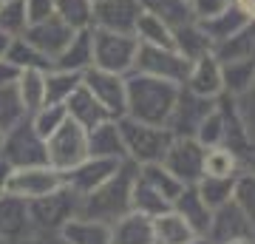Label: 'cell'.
I'll return each mask as SVG.
<instances>
[{"label": "cell", "mask_w": 255, "mask_h": 244, "mask_svg": "<svg viewBox=\"0 0 255 244\" xmlns=\"http://www.w3.org/2000/svg\"><path fill=\"white\" fill-rule=\"evenodd\" d=\"M20 244H40L37 239H26V242H20Z\"/></svg>", "instance_id": "55"}, {"label": "cell", "mask_w": 255, "mask_h": 244, "mask_svg": "<svg viewBox=\"0 0 255 244\" xmlns=\"http://www.w3.org/2000/svg\"><path fill=\"white\" fill-rule=\"evenodd\" d=\"M9 43H11V37L6 34V31H0V60L6 57V51H9Z\"/></svg>", "instance_id": "50"}, {"label": "cell", "mask_w": 255, "mask_h": 244, "mask_svg": "<svg viewBox=\"0 0 255 244\" xmlns=\"http://www.w3.org/2000/svg\"><path fill=\"white\" fill-rule=\"evenodd\" d=\"M184 244H210V242L204 239V236H193L190 242H184Z\"/></svg>", "instance_id": "53"}, {"label": "cell", "mask_w": 255, "mask_h": 244, "mask_svg": "<svg viewBox=\"0 0 255 244\" xmlns=\"http://www.w3.org/2000/svg\"><path fill=\"white\" fill-rule=\"evenodd\" d=\"M233 202L238 205V210L244 213L255 227V173L241 171L236 176V188H233Z\"/></svg>", "instance_id": "40"}, {"label": "cell", "mask_w": 255, "mask_h": 244, "mask_svg": "<svg viewBox=\"0 0 255 244\" xmlns=\"http://www.w3.org/2000/svg\"><path fill=\"white\" fill-rule=\"evenodd\" d=\"M122 162H117V159H102V156H85L80 165H74L71 171L63 173V185L71 193H77V196H85V193H91V190H97L102 185V182H108L114 173H117V168Z\"/></svg>", "instance_id": "13"}, {"label": "cell", "mask_w": 255, "mask_h": 244, "mask_svg": "<svg viewBox=\"0 0 255 244\" xmlns=\"http://www.w3.org/2000/svg\"><path fill=\"white\" fill-rule=\"evenodd\" d=\"M28 122H31V128L37 131V136L48 139V136L65 122V108L63 105H48L46 102V105H40V108L28 117Z\"/></svg>", "instance_id": "41"}, {"label": "cell", "mask_w": 255, "mask_h": 244, "mask_svg": "<svg viewBox=\"0 0 255 244\" xmlns=\"http://www.w3.org/2000/svg\"><path fill=\"white\" fill-rule=\"evenodd\" d=\"M139 43H147V45H162V48H173V28L162 23L159 17L142 11L136 20V28H133Z\"/></svg>", "instance_id": "35"}, {"label": "cell", "mask_w": 255, "mask_h": 244, "mask_svg": "<svg viewBox=\"0 0 255 244\" xmlns=\"http://www.w3.org/2000/svg\"><path fill=\"white\" fill-rule=\"evenodd\" d=\"M63 108H65V117L74 119V122H77L80 128H85V131H91V128H97L100 122L111 119L108 111L102 108L100 100H97V97H94L82 82L71 91V97L63 102Z\"/></svg>", "instance_id": "19"}, {"label": "cell", "mask_w": 255, "mask_h": 244, "mask_svg": "<svg viewBox=\"0 0 255 244\" xmlns=\"http://www.w3.org/2000/svg\"><path fill=\"white\" fill-rule=\"evenodd\" d=\"M17 74H20L17 68L3 57V60H0V88H3V85H11V82L17 80Z\"/></svg>", "instance_id": "47"}, {"label": "cell", "mask_w": 255, "mask_h": 244, "mask_svg": "<svg viewBox=\"0 0 255 244\" xmlns=\"http://www.w3.org/2000/svg\"><path fill=\"white\" fill-rule=\"evenodd\" d=\"M88 156L125 162V145H122V134H119L117 119H105V122H100L97 128L88 131Z\"/></svg>", "instance_id": "20"}, {"label": "cell", "mask_w": 255, "mask_h": 244, "mask_svg": "<svg viewBox=\"0 0 255 244\" xmlns=\"http://www.w3.org/2000/svg\"><path fill=\"white\" fill-rule=\"evenodd\" d=\"M94 65V51H91V28L85 31H77L71 37V43L65 45L63 51L54 57L51 68H63V71H74L82 74Z\"/></svg>", "instance_id": "22"}, {"label": "cell", "mask_w": 255, "mask_h": 244, "mask_svg": "<svg viewBox=\"0 0 255 244\" xmlns=\"http://www.w3.org/2000/svg\"><path fill=\"white\" fill-rule=\"evenodd\" d=\"M139 40L136 34H122V31H108V28L91 26V51H94V68L111 74H130L133 60H136Z\"/></svg>", "instance_id": "5"}, {"label": "cell", "mask_w": 255, "mask_h": 244, "mask_svg": "<svg viewBox=\"0 0 255 244\" xmlns=\"http://www.w3.org/2000/svg\"><path fill=\"white\" fill-rule=\"evenodd\" d=\"M236 111H238L241 125H244V131H247L250 148H253V154H255V82H253L250 91H244L241 97H236ZM247 159H250V156H247Z\"/></svg>", "instance_id": "44"}, {"label": "cell", "mask_w": 255, "mask_h": 244, "mask_svg": "<svg viewBox=\"0 0 255 244\" xmlns=\"http://www.w3.org/2000/svg\"><path fill=\"white\" fill-rule=\"evenodd\" d=\"M117 125L122 134V145H125V159L133 162L136 168L162 162L164 151L173 142V134L164 125H147V122H136L130 117H119Z\"/></svg>", "instance_id": "3"}, {"label": "cell", "mask_w": 255, "mask_h": 244, "mask_svg": "<svg viewBox=\"0 0 255 244\" xmlns=\"http://www.w3.org/2000/svg\"><path fill=\"white\" fill-rule=\"evenodd\" d=\"M6 60H9L14 68H40V71H48L51 68V60L46 54H40L31 43H26L23 37H11L9 51H6Z\"/></svg>", "instance_id": "37"}, {"label": "cell", "mask_w": 255, "mask_h": 244, "mask_svg": "<svg viewBox=\"0 0 255 244\" xmlns=\"http://www.w3.org/2000/svg\"><path fill=\"white\" fill-rule=\"evenodd\" d=\"M204 239H207L210 244H227V242H238V239L255 242V227H253V222L238 210L236 202H227V205H221V208L213 210Z\"/></svg>", "instance_id": "11"}, {"label": "cell", "mask_w": 255, "mask_h": 244, "mask_svg": "<svg viewBox=\"0 0 255 244\" xmlns=\"http://www.w3.org/2000/svg\"><path fill=\"white\" fill-rule=\"evenodd\" d=\"M179 91H182V85L150 77V74H125V117L167 128V119L179 100Z\"/></svg>", "instance_id": "1"}, {"label": "cell", "mask_w": 255, "mask_h": 244, "mask_svg": "<svg viewBox=\"0 0 255 244\" xmlns=\"http://www.w3.org/2000/svg\"><path fill=\"white\" fill-rule=\"evenodd\" d=\"M204 151L207 148L199 145L193 136H173L170 148L162 156V165L182 185H196L204 176Z\"/></svg>", "instance_id": "9"}, {"label": "cell", "mask_w": 255, "mask_h": 244, "mask_svg": "<svg viewBox=\"0 0 255 244\" xmlns=\"http://www.w3.org/2000/svg\"><path fill=\"white\" fill-rule=\"evenodd\" d=\"M139 6H142V11L159 17L170 28H179L193 20V11H190L187 0H139Z\"/></svg>", "instance_id": "30"}, {"label": "cell", "mask_w": 255, "mask_h": 244, "mask_svg": "<svg viewBox=\"0 0 255 244\" xmlns=\"http://www.w3.org/2000/svg\"><path fill=\"white\" fill-rule=\"evenodd\" d=\"M255 82V60H230L221 63V85L227 97H241Z\"/></svg>", "instance_id": "28"}, {"label": "cell", "mask_w": 255, "mask_h": 244, "mask_svg": "<svg viewBox=\"0 0 255 244\" xmlns=\"http://www.w3.org/2000/svg\"><path fill=\"white\" fill-rule=\"evenodd\" d=\"M111 244H156L153 242V225L147 216L125 213L111 225Z\"/></svg>", "instance_id": "23"}, {"label": "cell", "mask_w": 255, "mask_h": 244, "mask_svg": "<svg viewBox=\"0 0 255 244\" xmlns=\"http://www.w3.org/2000/svg\"><path fill=\"white\" fill-rule=\"evenodd\" d=\"M136 171H139L136 165L125 159L108 182H102L97 190L80 196L77 216L94 219V222H102V225H114L117 219L130 213V190H133Z\"/></svg>", "instance_id": "2"}, {"label": "cell", "mask_w": 255, "mask_h": 244, "mask_svg": "<svg viewBox=\"0 0 255 244\" xmlns=\"http://www.w3.org/2000/svg\"><path fill=\"white\" fill-rule=\"evenodd\" d=\"M130 210L139 213V216H147V219H156L159 213L170 210V202H164L159 193H156L147 182L139 179V171H136V179H133V190H130Z\"/></svg>", "instance_id": "32"}, {"label": "cell", "mask_w": 255, "mask_h": 244, "mask_svg": "<svg viewBox=\"0 0 255 244\" xmlns=\"http://www.w3.org/2000/svg\"><path fill=\"white\" fill-rule=\"evenodd\" d=\"M0 142H3V131H0Z\"/></svg>", "instance_id": "56"}, {"label": "cell", "mask_w": 255, "mask_h": 244, "mask_svg": "<svg viewBox=\"0 0 255 244\" xmlns=\"http://www.w3.org/2000/svg\"><path fill=\"white\" fill-rule=\"evenodd\" d=\"M227 244H255V242H250V239H238V242H227Z\"/></svg>", "instance_id": "54"}, {"label": "cell", "mask_w": 255, "mask_h": 244, "mask_svg": "<svg viewBox=\"0 0 255 244\" xmlns=\"http://www.w3.org/2000/svg\"><path fill=\"white\" fill-rule=\"evenodd\" d=\"M150 225H153V242L156 244H184L196 236L190 227H187V222H184L173 208L159 213L156 219H150Z\"/></svg>", "instance_id": "27"}, {"label": "cell", "mask_w": 255, "mask_h": 244, "mask_svg": "<svg viewBox=\"0 0 255 244\" xmlns=\"http://www.w3.org/2000/svg\"><path fill=\"white\" fill-rule=\"evenodd\" d=\"M60 188H63V173L54 171L51 165H34V168H14L9 173L6 193L17 196L23 202H34Z\"/></svg>", "instance_id": "10"}, {"label": "cell", "mask_w": 255, "mask_h": 244, "mask_svg": "<svg viewBox=\"0 0 255 244\" xmlns=\"http://www.w3.org/2000/svg\"><path fill=\"white\" fill-rule=\"evenodd\" d=\"M9 173H11V168L3 159H0V196H6V185H9Z\"/></svg>", "instance_id": "49"}, {"label": "cell", "mask_w": 255, "mask_h": 244, "mask_svg": "<svg viewBox=\"0 0 255 244\" xmlns=\"http://www.w3.org/2000/svg\"><path fill=\"white\" fill-rule=\"evenodd\" d=\"M199 23V28L204 31V37H207L213 45H219L221 40H227V37H233L236 31H241V28L250 23V20L241 14V11L236 9V6H230V9H224L221 14H213V17H204V20H196Z\"/></svg>", "instance_id": "26"}, {"label": "cell", "mask_w": 255, "mask_h": 244, "mask_svg": "<svg viewBox=\"0 0 255 244\" xmlns=\"http://www.w3.org/2000/svg\"><path fill=\"white\" fill-rule=\"evenodd\" d=\"M23 9H26V20L31 26V23L48 20L54 14V0H23Z\"/></svg>", "instance_id": "46"}, {"label": "cell", "mask_w": 255, "mask_h": 244, "mask_svg": "<svg viewBox=\"0 0 255 244\" xmlns=\"http://www.w3.org/2000/svg\"><path fill=\"white\" fill-rule=\"evenodd\" d=\"M139 179L147 182V185H150V188H153L164 202H170V205H173L176 196H179V193L184 190V185H182L179 179H176V176H173L170 171H167V168H164L162 162L142 165V168H139Z\"/></svg>", "instance_id": "31"}, {"label": "cell", "mask_w": 255, "mask_h": 244, "mask_svg": "<svg viewBox=\"0 0 255 244\" xmlns=\"http://www.w3.org/2000/svg\"><path fill=\"white\" fill-rule=\"evenodd\" d=\"M0 159L9 165L11 171L14 168H34V165H48L46 159V139L37 136V131L31 128V122L20 119L14 128H9L3 134V142H0Z\"/></svg>", "instance_id": "6"}, {"label": "cell", "mask_w": 255, "mask_h": 244, "mask_svg": "<svg viewBox=\"0 0 255 244\" xmlns=\"http://www.w3.org/2000/svg\"><path fill=\"white\" fill-rule=\"evenodd\" d=\"M0 244H6V242H3V239H0Z\"/></svg>", "instance_id": "57"}, {"label": "cell", "mask_w": 255, "mask_h": 244, "mask_svg": "<svg viewBox=\"0 0 255 244\" xmlns=\"http://www.w3.org/2000/svg\"><path fill=\"white\" fill-rule=\"evenodd\" d=\"M139 14H142L139 0H94V28L133 34Z\"/></svg>", "instance_id": "15"}, {"label": "cell", "mask_w": 255, "mask_h": 244, "mask_svg": "<svg viewBox=\"0 0 255 244\" xmlns=\"http://www.w3.org/2000/svg\"><path fill=\"white\" fill-rule=\"evenodd\" d=\"M170 208H173L176 213H179V216L187 222V227H190L196 236H204V233H207V225H210L213 210L204 205V199L199 196L196 185H184V190L176 196V202L170 205Z\"/></svg>", "instance_id": "21"}, {"label": "cell", "mask_w": 255, "mask_h": 244, "mask_svg": "<svg viewBox=\"0 0 255 244\" xmlns=\"http://www.w3.org/2000/svg\"><path fill=\"white\" fill-rule=\"evenodd\" d=\"M0 239L6 244H20L31 236V222H28V202L17 196H0Z\"/></svg>", "instance_id": "18"}, {"label": "cell", "mask_w": 255, "mask_h": 244, "mask_svg": "<svg viewBox=\"0 0 255 244\" xmlns=\"http://www.w3.org/2000/svg\"><path fill=\"white\" fill-rule=\"evenodd\" d=\"M82 85L100 100L111 119L125 117V77L122 74H111L91 65L88 71H82Z\"/></svg>", "instance_id": "12"}, {"label": "cell", "mask_w": 255, "mask_h": 244, "mask_svg": "<svg viewBox=\"0 0 255 244\" xmlns=\"http://www.w3.org/2000/svg\"><path fill=\"white\" fill-rule=\"evenodd\" d=\"M14 91H17V100L26 111V117H31L40 105H46V71L20 68L17 80H14Z\"/></svg>", "instance_id": "24"}, {"label": "cell", "mask_w": 255, "mask_h": 244, "mask_svg": "<svg viewBox=\"0 0 255 244\" xmlns=\"http://www.w3.org/2000/svg\"><path fill=\"white\" fill-rule=\"evenodd\" d=\"M54 14L74 31L94 26V0H54Z\"/></svg>", "instance_id": "33"}, {"label": "cell", "mask_w": 255, "mask_h": 244, "mask_svg": "<svg viewBox=\"0 0 255 244\" xmlns=\"http://www.w3.org/2000/svg\"><path fill=\"white\" fill-rule=\"evenodd\" d=\"M187 3H190V0H187Z\"/></svg>", "instance_id": "59"}, {"label": "cell", "mask_w": 255, "mask_h": 244, "mask_svg": "<svg viewBox=\"0 0 255 244\" xmlns=\"http://www.w3.org/2000/svg\"><path fill=\"white\" fill-rule=\"evenodd\" d=\"M241 171H253L255 173V154L250 156V159H244V168H241Z\"/></svg>", "instance_id": "52"}, {"label": "cell", "mask_w": 255, "mask_h": 244, "mask_svg": "<svg viewBox=\"0 0 255 244\" xmlns=\"http://www.w3.org/2000/svg\"><path fill=\"white\" fill-rule=\"evenodd\" d=\"M77 205H80V196L71 193L65 185L60 190H54V193H48V196H40V199L28 202L31 236L34 239L60 236V230L77 216Z\"/></svg>", "instance_id": "4"}, {"label": "cell", "mask_w": 255, "mask_h": 244, "mask_svg": "<svg viewBox=\"0 0 255 244\" xmlns=\"http://www.w3.org/2000/svg\"><path fill=\"white\" fill-rule=\"evenodd\" d=\"M60 239H63L65 244H111V225L74 216L71 222L60 230Z\"/></svg>", "instance_id": "25"}, {"label": "cell", "mask_w": 255, "mask_h": 244, "mask_svg": "<svg viewBox=\"0 0 255 244\" xmlns=\"http://www.w3.org/2000/svg\"><path fill=\"white\" fill-rule=\"evenodd\" d=\"M241 173V156L233 154L224 145L204 151V176H238Z\"/></svg>", "instance_id": "38"}, {"label": "cell", "mask_w": 255, "mask_h": 244, "mask_svg": "<svg viewBox=\"0 0 255 244\" xmlns=\"http://www.w3.org/2000/svg\"><path fill=\"white\" fill-rule=\"evenodd\" d=\"M80 82H82V74L63 71V68H48L46 71V102L48 105H63Z\"/></svg>", "instance_id": "36"}, {"label": "cell", "mask_w": 255, "mask_h": 244, "mask_svg": "<svg viewBox=\"0 0 255 244\" xmlns=\"http://www.w3.org/2000/svg\"><path fill=\"white\" fill-rule=\"evenodd\" d=\"M133 71L150 74V77H159V80L182 85L184 77H187V71H190V60L182 57L176 48H162V45L139 43L136 60H133Z\"/></svg>", "instance_id": "8"}, {"label": "cell", "mask_w": 255, "mask_h": 244, "mask_svg": "<svg viewBox=\"0 0 255 244\" xmlns=\"http://www.w3.org/2000/svg\"><path fill=\"white\" fill-rule=\"evenodd\" d=\"M74 34H77L74 28H68L63 20L57 17V14H51L48 20H40V23L26 26V31H23L20 37H23L26 43H31L40 54H46L48 60L54 63V57L60 54L68 43H71Z\"/></svg>", "instance_id": "14"}, {"label": "cell", "mask_w": 255, "mask_h": 244, "mask_svg": "<svg viewBox=\"0 0 255 244\" xmlns=\"http://www.w3.org/2000/svg\"><path fill=\"white\" fill-rule=\"evenodd\" d=\"M233 6H236L250 23H255V0H233Z\"/></svg>", "instance_id": "48"}, {"label": "cell", "mask_w": 255, "mask_h": 244, "mask_svg": "<svg viewBox=\"0 0 255 244\" xmlns=\"http://www.w3.org/2000/svg\"><path fill=\"white\" fill-rule=\"evenodd\" d=\"M193 139H196L199 145H204V148H216V145L224 142V114H221L219 100H216V105L207 111V117L199 122Z\"/></svg>", "instance_id": "39"}, {"label": "cell", "mask_w": 255, "mask_h": 244, "mask_svg": "<svg viewBox=\"0 0 255 244\" xmlns=\"http://www.w3.org/2000/svg\"><path fill=\"white\" fill-rule=\"evenodd\" d=\"M182 88H187L196 97H207V100H219L224 94V85H221V63L210 54H201L190 63V71L184 77Z\"/></svg>", "instance_id": "17"}, {"label": "cell", "mask_w": 255, "mask_h": 244, "mask_svg": "<svg viewBox=\"0 0 255 244\" xmlns=\"http://www.w3.org/2000/svg\"><path fill=\"white\" fill-rule=\"evenodd\" d=\"M88 156V131L80 128L74 119L65 117V122L46 139V159L54 171L65 173L74 165H80Z\"/></svg>", "instance_id": "7"}, {"label": "cell", "mask_w": 255, "mask_h": 244, "mask_svg": "<svg viewBox=\"0 0 255 244\" xmlns=\"http://www.w3.org/2000/svg\"><path fill=\"white\" fill-rule=\"evenodd\" d=\"M233 188H236V176H201L196 182V190L210 210L233 202Z\"/></svg>", "instance_id": "34"}, {"label": "cell", "mask_w": 255, "mask_h": 244, "mask_svg": "<svg viewBox=\"0 0 255 244\" xmlns=\"http://www.w3.org/2000/svg\"><path fill=\"white\" fill-rule=\"evenodd\" d=\"M216 105V100H207V97H196L190 94L187 88L179 91V100L173 105V114L167 119V131L173 136H193L196 134V128L204 117H207V111Z\"/></svg>", "instance_id": "16"}, {"label": "cell", "mask_w": 255, "mask_h": 244, "mask_svg": "<svg viewBox=\"0 0 255 244\" xmlns=\"http://www.w3.org/2000/svg\"><path fill=\"white\" fill-rule=\"evenodd\" d=\"M20 119H26V111L17 100V91H14V82L11 85H3L0 88V131L6 134L9 128H14Z\"/></svg>", "instance_id": "42"}, {"label": "cell", "mask_w": 255, "mask_h": 244, "mask_svg": "<svg viewBox=\"0 0 255 244\" xmlns=\"http://www.w3.org/2000/svg\"><path fill=\"white\" fill-rule=\"evenodd\" d=\"M37 242H40V244H65L60 236H48V239H37Z\"/></svg>", "instance_id": "51"}, {"label": "cell", "mask_w": 255, "mask_h": 244, "mask_svg": "<svg viewBox=\"0 0 255 244\" xmlns=\"http://www.w3.org/2000/svg\"><path fill=\"white\" fill-rule=\"evenodd\" d=\"M0 3H6V0H0Z\"/></svg>", "instance_id": "58"}, {"label": "cell", "mask_w": 255, "mask_h": 244, "mask_svg": "<svg viewBox=\"0 0 255 244\" xmlns=\"http://www.w3.org/2000/svg\"><path fill=\"white\" fill-rule=\"evenodd\" d=\"M230 6H233V0H190L193 20H204V17H213V14H221Z\"/></svg>", "instance_id": "45"}, {"label": "cell", "mask_w": 255, "mask_h": 244, "mask_svg": "<svg viewBox=\"0 0 255 244\" xmlns=\"http://www.w3.org/2000/svg\"><path fill=\"white\" fill-rule=\"evenodd\" d=\"M28 20H26V9H23V0H6L0 3V31H6L9 37H20L26 31Z\"/></svg>", "instance_id": "43"}, {"label": "cell", "mask_w": 255, "mask_h": 244, "mask_svg": "<svg viewBox=\"0 0 255 244\" xmlns=\"http://www.w3.org/2000/svg\"><path fill=\"white\" fill-rule=\"evenodd\" d=\"M173 48L193 63L196 57L210 54V51H213V43L204 37V31L199 28V23H196V20H190V23H184V26L173 28Z\"/></svg>", "instance_id": "29"}]
</instances>
